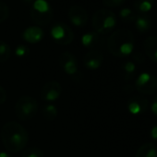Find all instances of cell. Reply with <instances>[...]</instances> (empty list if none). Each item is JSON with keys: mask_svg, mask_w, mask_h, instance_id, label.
Here are the masks:
<instances>
[{"mask_svg": "<svg viewBox=\"0 0 157 157\" xmlns=\"http://www.w3.org/2000/svg\"><path fill=\"white\" fill-rule=\"evenodd\" d=\"M0 136L5 148L12 153L22 151L29 140L27 130L16 121H10L4 124Z\"/></svg>", "mask_w": 157, "mask_h": 157, "instance_id": "cell-1", "label": "cell"}, {"mask_svg": "<svg viewBox=\"0 0 157 157\" xmlns=\"http://www.w3.org/2000/svg\"><path fill=\"white\" fill-rule=\"evenodd\" d=\"M109 52L117 57L128 56L134 50V36L128 29H119L113 33L107 41Z\"/></svg>", "mask_w": 157, "mask_h": 157, "instance_id": "cell-2", "label": "cell"}, {"mask_svg": "<svg viewBox=\"0 0 157 157\" xmlns=\"http://www.w3.org/2000/svg\"><path fill=\"white\" fill-rule=\"evenodd\" d=\"M117 24L116 15L107 10H101L96 12L93 19V25L99 34H106L112 31Z\"/></svg>", "mask_w": 157, "mask_h": 157, "instance_id": "cell-3", "label": "cell"}, {"mask_svg": "<svg viewBox=\"0 0 157 157\" xmlns=\"http://www.w3.org/2000/svg\"><path fill=\"white\" fill-rule=\"evenodd\" d=\"M15 115L21 120H30L35 117L38 111V103L32 96H21L16 103Z\"/></svg>", "mask_w": 157, "mask_h": 157, "instance_id": "cell-4", "label": "cell"}, {"mask_svg": "<svg viewBox=\"0 0 157 157\" xmlns=\"http://www.w3.org/2000/svg\"><path fill=\"white\" fill-rule=\"evenodd\" d=\"M135 89L144 95H153L157 94V77L149 73L142 72L136 78Z\"/></svg>", "mask_w": 157, "mask_h": 157, "instance_id": "cell-5", "label": "cell"}, {"mask_svg": "<svg viewBox=\"0 0 157 157\" xmlns=\"http://www.w3.org/2000/svg\"><path fill=\"white\" fill-rule=\"evenodd\" d=\"M51 36L55 42L63 45L69 44L74 38V34L71 29L63 23L56 24L51 29Z\"/></svg>", "mask_w": 157, "mask_h": 157, "instance_id": "cell-6", "label": "cell"}, {"mask_svg": "<svg viewBox=\"0 0 157 157\" xmlns=\"http://www.w3.org/2000/svg\"><path fill=\"white\" fill-rule=\"evenodd\" d=\"M59 64L63 70L71 77L81 75L78 68V62L75 56L69 52H64L59 56Z\"/></svg>", "mask_w": 157, "mask_h": 157, "instance_id": "cell-7", "label": "cell"}, {"mask_svg": "<svg viewBox=\"0 0 157 157\" xmlns=\"http://www.w3.org/2000/svg\"><path fill=\"white\" fill-rule=\"evenodd\" d=\"M62 93V86L57 82H49L45 83L41 90V97L47 102L57 100Z\"/></svg>", "mask_w": 157, "mask_h": 157, "instance_id": "cell-8", "label": "cell"}, {"mask_svg": "<svg viewBox=\"0 0 157 157\" xmlns=\"http://www.w3.org/2000/svg\"><path fill=\"white\" fill-rule=\"evenodd\" d=\"M104 62V55L100 50L89 51L83 58V63L86 68L91 70L98 69Z\"/></svg>", "mask_w": 157, "mask_h": 157, "instance_id": "cell-9", "label": "cell"}, {"mask_svg": "<svg viewBox=\"0 0 157 157\" xmlns=\"http://www.w3.org/2000/svg\"><path fill=\"white\" fill-rule=\"evenodd\" d=\"M148 106H149L148 100L140 96L132 97L131 99L128 100L127 105L128 112L132 115H140L144 113L148 109Z\"/></svg>", "mask_w": 157, "mask_h": 157, "instance_id": "cell-10", "label": "cell"}, {"mask_svg": "<svg viewBox=\"0 0 157 157\" xmlns=\"http://www.w3.org/2000/svg\"><path fill=\"white\" fill-rule=\"evenodd\" d=\"M82 44L87 48L92 50H99L104 45V40L100 37V34L96 32L87 33L82 37Z\"/></svg>", "mask_w": 157, "mask_h": 157, "instance_id": "cell-11", "label": "cell"}, {"mask_svg": "<svg viewBox=\"0 0 157 157\" xmlns=\"http://www.w3.org/2000/svg\"><path fill=\"white\" fill-rule=\"evenodd\" d=\"M68 17H69L71 23L77 27H82L85 25L88 20L86 11L82 8L78 7V6H74L70 9Z\"/></svg>", "mask_w": 157, "mask_h": 157, "instance_id": "cell-12", "label": "cell"}, {"mask_svg": "<svg viewBox=\"0 0 157 157\" xmlns=\"http://www.w3.org/2000/svg\"><path fill=\"white\" fill-rule=\"evenodd\" d=\"M23 39L30 44L39 43L44 37L43 30L38 26H32L27 28L22 33Z\"/></svg>", "mask_w": 157, "mask_h": 157, "instance_id": "cell-13", "label": "cell"}, {"mask_svg": "<svg viewBox=\"0 0 157 157\" xmlns=\"http://www.w3.org/2000/svg\"><path fill=\"white\" fill-rule=\"evenodd\" d=\"M144 51L146 56L157 63V36H149L144 41Z\"/></svg>", "mask_w": 157, "mask_h": 157, "instance_id": "cell-14", "label": "cell"}, {"mask_svg": "<svg viewBox=\"0 0 157 157\" xmlns=\"http://www.w3.org/2000/svg\"><path fill=\"white\" fill-rule=\"evenodd\" d=\"M134 22H135L136 29L140 33L149 32L152 26L151 19L148 15H138Z\"/></svg>", "mask_w": 157, "mask_h": 157, "instance_id": "cell-15", "label": "cell"}, {"mask_svg": "<svg viewBox=\"0 0 157 157\" xmlns=\"http://www.w3.org/2000/svg\"><path fill=\"white\" fill-rule=\"evenodd\" d=\"M135 157H157V147L152 142H147L141 145Z\"/></svg>", "mask_w": 157, "mask_h": 157, "instance_id": "cell-16", "label": "cell"}, {"mask_svg": "<svg viewBox=\"0 0 157 157\" xmlns=\"http://www.w3.org/2000/svg\"><path fill=\"white\" fill-rule=\"evenodd\" d=\"M154 0H135L134 1V10L139 15H147L152 10Z\"/></svg>", "mask_w": 157, "mask_h": 157, "instance_id": "cell-17", "label": "cell"}, {"mask_svg": "<svg viewBox=\"0 0 157 157\" xmlns=\"http://www.w3.org/2000/svg\"><path fill=\"white\" fill-rule=\"evenodd\" d=\"M122 69L124 71V80L129 82L132 80L136 73V65L133 61H126L122 65Z\"/></svg>", "mask_w": 157, "mask_h": 157, "instance_id": "cell-18", "label": "cell"}, {"mask_svg": "<svg viewBox=\"0 0 157 157\" xmlns=\"http://www.w3.org/2000/svg\"><path fill=\"white\" fill-rule=\"evenodd\" d=\"M32 18H33V21L36 22L37 24L44 25V24H47L51 21V19H52V11H50L48 13L42 14V13H38V12H36V11H34L33 10H32Z\"/></svg>", "mask_w": 157, "mask_h": 157, "instance_id": "cell-19", "label": "cell"}, {"mask_svg": "<svg viewBox=\"0 0 157 157\" xmlns=\"http://www.w3.org/2000/svg\"><path fill=\"white\" fill-rule=\"evenodd\" d=\"M57 113H58L57 108L52 104L45 105L42 108V115L44 118H45L46 120H54L56 117Z\"/></svg>", "mask_w": 157, "mask_h": 157, "instance_id": "cell-20", "label": "cell"}, {"mask_svg": "<svg viewBox=\"0 0 157 157\" xmlns=\"http://www.w3.org/2000/svg\"><path fill=\"white\" fill-rule=\"evenodd\" d=\"M33 10L34 11H36L38 13H42V14L48 13V12L52 11L46 0H35L33 5Z\"/></svg>", "mask_w": 157, "mask_h": 157, "instance_id": "cell-21", "label": "cell"}, {"mask_svg": "<svg viewBox=\"0 0 157 157\" xmlns=\"http://www.w3.org/2000/svg\"><path fill=\"white\" fill-rule=\"evenodd\" d=\"M119 15H120L121 20L125 22H133V21H135V20L138 16L132 10H130L128 8L122 9L119 12Z\"/></svg>", "mask_w": 157, "mask_h": 157, "instance_id": "cell-22", "label": "cell"}, {"mask_svg": "<svg viewBox=\"0 0 157 157\" xmlns=\"http://www.w3.org/2000/svg\"><path fill=\"white\" fill-rule=\"evenodd\" d=\"M10 57V48L9 44L0 41V62H6Z\"/></svg>", "mask_w": 157, "mask_h": 157, "instance_id": "cell-23", "label": "cell"}, {"mask_svg": "<svg viewBox=\"0 0 157 157\" xmlns=\"http://www.w3.org/2000/svg\"><path fill=\"white\" fill-rule=\"evenodd\" d=\"M21 157H44V151L36 147L25 149L21 154Z\"/></svg>", "mask_w": 157, "mask_h": 157, "instance_id": "cell-24", "label": "cell"}, {"mask_svg": "<svg viewBox=\"0 0 157 157\" xmlns=\"http://www.w3.org/2000/svg\"><path fill=\"white\" fill-rule=\"evenodd\" d=\"M28 53H29V48L25 45H19L15 49V55L18 57H23L26 55H28Z\"/></svg>", "mask_w": 157, "mask_h": 157, "instance_id": "cell-25", "label": "cell"}, {"mask_svg": "<svg viewBox=\"0 0 157 157\" xmlns=\"http://www.w3.org/2000/svg\"><path fill=\"white\" fill-rule=\"evenodd\" d=\"M126 0H104V4L109 8H117L121 6Z\"/></svg>", "mask_w": 157, "mask_h": 157, "instance_id": "cell-26", "label": "cell"}, {"mask_svg": "<svg viewBox=\"0 0 157 157\" xmlns=\"http://www.w3.org/2000/svg\"><path fill=\"white\" fill-rule=\"evenodd\" d=\"M133 60L138 64H143L145 62V56L140 52H137L133 55Z\"/></svg>", "mask_w": 157, "mask_h": 157, "instance_id": "cell-27", "label": "cell"}, {"mask_svg": "<svg viewBox=\"0 0 157 157\" xmlns=\"http://www.w3.org/2000/svg\"><path fill=\"white\" fill-rule=\"evenodd\" d=\"M7 100V93L5 89L0 85V105H3Z\"/></svg>", "mask_w": 157, "mask_h": 157, "instance_id": "cell-28", "label": "cell"}, {"mask_svg": "<svg viewBox=\"0 0 157 157\" xmlns=\"http://www.w3.org/2000/svg\"><path fill=\"white\" fill-rule=\"evenodd\" d=\"M151 112L157 117V95L153 98L152 100V103L151 105Z\"/></svg>", "mask_w": 157, "mask_h": 157, "instance_id": "cell-29", "label": "cell"}, {"mask_svg": "<svg viewBox=\"0 0 157 157\" xmlns=\"http://www.w3.org/2000/svg\"><path fill=\"white\" fill-rule=\"evenodd\" d=\"M151 138L153 140H157V125L153 126L151 129Z\"/></svg>", "mask_w": 157, "mask_h": 157, "instance_id": "cell-30", "label": "cell"}, {"mask_svg": "<svg viewBox=\"0 0 157 157\" xmlns=\"http://www.w3.org/2000/svg\"><path fill=\"white\" fill-rule=\"evenodd\" d=\"M0 157H12V155L6 151H0Z\"/></svg>", "mask_w": 157, "mask_h": 157, "instance_id": "cell-31", "label": "cell"}, {"mask_svg": "<svg viewBox=\"0 0 157 157\" xmlns=\"http://www.w3.org/2000/svg\"><path fill=\"white\" fill-rule=\"evenodd\" d=\"M26 1H31V0H26Z\"/></svg>", "mask_w": 157, "mask_h": 157, "instance_id": "cell-32", "label": "cell"}]
</instances>
